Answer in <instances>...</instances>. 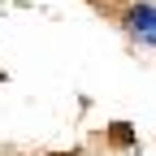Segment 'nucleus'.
<instances>
[{
	"label": "nucleus",
	"mask_w": 156,
	"mask_h": 156,
	"mask_svg": "<svg viewBox=\"0 0 156 156\" xmlns=\"http://www.w3.org/2000/svg\"><path fill=\"white\" fill-rule=\"evenodd\" d=\"M122 26L130 39H139V44L156 48V5H147V0H139V5H130L126 17H122Z\"/></svg>",
	"instance_id": "1"
}]
</instances>
